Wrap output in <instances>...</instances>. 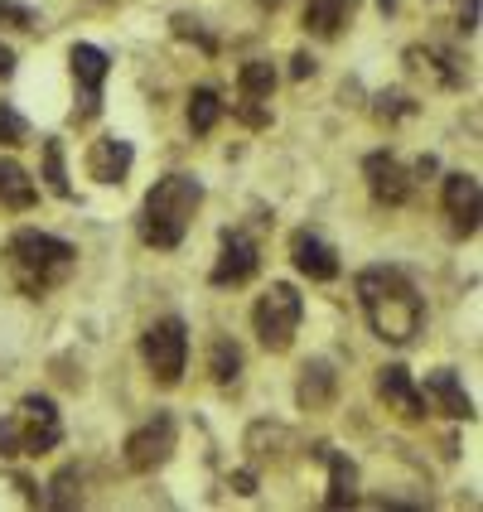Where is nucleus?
<instances>
[{
  "instance_id": "20",
  "label": "nucleus",
  "mask_w": 483,
  "mask_h": 512,
  "mask_svg": "<svg viewBox=\"0 0 483 512\" xmlns=\"http://www.w3.org/2000/svg\"><path fill=\"white\" fill-rule=\"evenodd\" d=\"M218 116H223V97L213 87H194V97H189V131L208 136L218 126Z\"/></svg>"
},
{
  "instance_id": "6",
  "label": "nucleus",
  "mask_w": 483,
  "mask_h": 512,
  "mask_svg": "<svg viewBox=\"0 0 483 512\" xmlns=\"http://www.w3.org/2000/svg\"><path fill=\"white\" fill-rule=\"evenodd\" d=\"M174 440H179V426H174L170 411H160V416H150L141 430L126 435L121 459H126L131 474H150V469H160V464L174 455Z\"/></svg>"
},
{
  "instance_id": "25",
  "label": "nucleus",
  "mask_w": 483,
  "mask_h": 512,
  "mask_svg": "<svg viewBox=\"0 0 483 512\" xmlns=\"http://www.w3.org/2000/svg\"><path fill=\"white\" fill-rule=\"evenodd\" d=\"M20 141H29L25 116L15 112V107H5V102H0V145H20Z\"/></svg>"
},
{
  "instance_id": "24",
  "label": "nucleus",
  "mask_w": 483,
  "mask_h": 512,
  "mask_svg": "<svg viewBox=\"0 0 483 512\" xmlns=\"http://www.w3.org/2000/svg\"><path fill=\"white\" fill-rule=\"evenodd\" d=\"M49 488H54V493H44V508H78V503H83V493H78V488H83L78 469H63Z\"/></svg>"
},
{
  "instance_id": "31",
  "label": "nucleus",
  "mask_w": 483,
  "mask_h": 512,
  "mask_svg": "<svg viewBox=\"0 0 483 512\" xmlns=\"http://www.w3.org/2000/svg\"><path fill=\"white\" fill-rule=\"evenodd\" d=\"M314 73V58L310 54H295L290 58V78H310Z\"/></svg>"
},
{
  "instance_id": "27",
  "label": "nucleus",
  "mask_w": 483,
  "mask_h": 512,
  "mask_svg": "<svg viewBox=\"0 0 483 512\" xmlns=\"http://www.w3.org/2000/svg\"><path fill=\"white\" fill-rule=\"evenodd\" d=\"M0 455L5 459L25 455V445H20V426H15V411H10V416H0Z\"/></svg>"
},
{
  "instance_id": "30",
  "label": "nucleus",
  "mask_w": 483,
  "mask_h": 512,
  "mask_svg": "<svg viewBox=\"0 0 483 512\" xmlns=\"http://www.w3.org/2000/svg\"><path fill=\"white\" fill-rule=\"evenodd\" d=\"M237 116H242L247 126H266V121H271V116L261 112V107H256V102H252V97H242V107H237Z\"/></svg>"
},
{
  "instance_id": "11",
  "label": "nucleus",
  "mask_w": 483,
  "mask_h": 512,
  "mask_svg": "<svg viewBox=\"0 0 483 512\" xmlns=\"http://www.w3.org/2000/svg\"><path fill=\"white\" fill-rule=\"evenodd\" d=\"M256 266H261V252H256L252 237H247V232H228V237H223V256H218V266H213V285L252 281Z\"/></svg>"
},
{
  "instance_id": "4",
  "label": "nucleus",
  "mask_w": 483,
  "mask_h": 512,
  "mask_svg": "<svg viewBox=\"0 0 483 512\" xmlns=\"http://www.w3.org/2000/svg\"><path fill=\"white\" fill-rule=\"evenodd\" d=\"M300 314H305V300H300V290L295 285L276 281L261 300H256L252 310V324H256V339L266 353H285L295 334H300Z\"/></svg>"
},
{
  "instance_id": "26",
  "label": "nucleus",
  "mask_w": 483,
  "mask_h": 512,
  "mask_svg": "<svg viewBox=\"0 0 483 512\" xmlns=\"http://www.w3.org/2000/svg\"><path fill=\"white\" fill-rule=\"evenodd\" d=\"M372 112L382 116V121H397V116H416V102H411L406 92H382Z\"/></svg>"
},
{
  "instance_id": "23",
  "label": "nucleus",
  "mask_w": 483,
  "mask_h": 512,
  "mask_svg": "<svg viewBox=\"0 0 483 512\" xmlns=\"http://www.w3.org/2000/svg\"><path fill=\"white\" fill-rule=\"evenodd\" d=\"M44 184L58 199H73V184H68V170H63V141H44Z\"/></svg>"
},
{
  "instance_id": "16",
  "label": "nucleus",
  "mask_w": 483,
  "mask_h": 512,
  "mask_svg": "<svg viewBox=\"0 0 483 512\" xmlns=\"http://www.w3.org/2000/svg\"><path fill=\"white\" fill-rule=\"evenodd\" d=\"M319 459H329V493H324V508H353L358 503V469L343 455H334L329 445H319Z\"/></svg>"
},
{
  "instance_id": "21",
  "label": "nucleus",
  "mask_w": 483,
  "mask_h": 512,
  "mask_svg": "<svg viewBox=\"0 0 483 512\" xmlns=\"http://www.w3.org/2000/svg\"><path fill=\"white\" fill-rule=\"evenodd\" d=\"M208 372L218 387H232L242 377V348L232 339H213V353H208Z\"/></svg>"
},
{
  "instance_id": "12",
  "label": "nucleus",
  "mask_w": 483,
  "mask_h": 512,
  "mask_svg": "<svg viewBox=\"0 0 483 512\" xmlns=\"http://www.w3.org/2000/svg\"><path fill=\"white\" fill-rule=\"evenodd\" d=\"M290 256H295V271L310 276V281H334L339 276V252L324 237H314V232H295L290 237Z\"/></svg>"
},
{
  "instance_id": "32",
  "label": "nucleus",
  "mask_w": 483,
  "mask_h": 512,
  "mask_svg": "<svg viewBox=\"0 0 483 512\" xmlns=\"http://www.w3.org/2000/svg\"><path fill=\"white\" fill-rule=\"evenodd\" d=\"M232 488H237V493H256V479L242 469V474H232Z\"/></svg>"
},
{
  "instance_id": "2",
  "label": "nucleus",
  "mask_w": 483,
  "mask_h": 512,
  "mask_svg": "<svg viewBox=\"0 0 483 512\" xmlns=\"http://www.w3.org/2000/svg\"><path fill=\"white\" fill-rule=\"evenodd\" d=\"M203 203V184L189 174H165L141 203V237L160 252H174Z\"/></svg>"
},
{
  "instance_id": "29",
  "label": "nucleus",
  "mask_w": 483,
  "mask_h": 512,
  "mask_svg": "<svg viewBox=\"0 0 483 512\" xmlns=\"http://www.w3.org/2000/svg\"><path fill=\"white\" fill-rule=\"evenodd\" d=\"M459 29H464V34L479 29V0H464V5H459Z\"/></svg>"
},
{
  "instance_id": "33",
  "label": "nucleus",
  "mask_w": 483,
  "mask_h": 512,
  "mask_svg": "<svg viewBox=\"0 0 483 512\" xmlns=\"http://www.w3.org/2000/svg\"><path fill=\"white\" fill-rule=\"evenodd\" d=\"M10 73H15V54L0 44V78H10Z\"/></svg>"
},
{
  "instance_id": "13",
  "label": "nucleus",
  "mask_w": 483,
  "mask_h": 512,
  "mask_svg": "<svg viewBox=\"0 0 483 512\" xmlns=\"http://www.w3.org/2000/svg\"><path fill=\"white\" fill-rule=\"evenodd\" d=\"M131 160H136L131 141L102 136V141H92V150H87V174H92L97 184H121V179L131 174Z\"/></svg>"
},
{
  "instance_id": "17",
  "label": "nucleus",
  "mask_w": 483,
  "mask_h": 512,
  "mask_svg": "<svg viewBox=\"0 0 483 512\" xmlns=\"http://www.w3.org/2000/svg\"><path fill=\"white\" fill-rule=\"evenodd\" d=\"M353 10H358V0H310L305 5V29L319 34V39H334L353 20Z\"/></svg>"
},
{
  "instance_id": "9",
  "label": "nucleus",
  "mask_w": 483,
  "mask_h": 512,
  "mask_svg": "<svg viewBox=\"0 0 483 512\" xmlns=\"http://www.w3.org/2000/svg\"><path fill=\"white\" fill-rule=\"evenodd\" d=\"M445 213L459 237H474L483 218V189L474 174H445Z\"/></svg>"
},
{
  "instance_id": "7",
  "label": "nucleus",
  "mask_w": 483,
  "mask_h": 512,
  "mask_svg": "<svg viewBox=\"0 0 483 512\" xmlns=\"http://www.w3.org/2000/svg\"><path fill=\"white\" fill-rule=\"evenodd\" d=\"M15 426H20V445H25V455H49L58 440H63V421H58V406L49 397H25L20 401Z\"/></svg>"
},
{
  "instance_id": "15",
  "label": "nucleus",
  "mask_w": 483,
  "mask_h": 512,
  "mask_svg": "<svg viewBox=\"0 0 483 512\" xmlns=\"http://www.w3.org/2000/svg\"><path fill=\"white\" fill-rule=\"evenodd\" d=\"M377 392L387 397V406H397L406 421H421L430 406H426V397L416 392V382H411V372L401 368V363H392V368H382L377 372Z\"/></svg>"
},
{
  "instance_id": "8",
  "label": "nucleus",
  "mask_w": 483,
  "mask_h": 512,
  "mask_svg": "<svg viewBox=\"0 0 483 512\" xmlns=\"http://www.w3.org/2000/svg\"><path fill=\"white\" fill-rule=\"evenodd\" d=\"M68 63H73V78H78V87H83V107H78V121H92V116L102 112V83H107V54L97 49V44H73V54H68Z\"/></svg>"
},
{
  "instance_id": "1",
  "label": "nucleus",
  "mask_w": 483,
  "mask_h": 512,
  "mask_svg": "<svg viewBox=\"0 0 483 512\" xmlns=\"http://www.w3.org/2000/svg\"><path fill=\"white\" fill-rule=\"evenodd\" d=\"M353 290H358V305L368 314L372 334L382 343L406 348V343L426 329V305H421L416 285L406 281L397 266H368V271H358Z\"/></svg>"
},
{
  "instance_id": "22",
  "label": "nucleus",
  "mask_w": 483,
  "mask_h": 512,
  "mask_svg": "<svg viewBox=\"0 0 483 512\" xmlns=\"http://www.w3.org/2000/svg\"><path fill=\"white\" fill-rule=\"evenodd\" d=\"M237 87H242V97H252V102H266V97L276 92V68H271L266 58H252V63H242V73H237Z\"/></svg>"
},
{
  "instance_id": "18",
  "label": "nucleus",
  "mask_w": 483,
  "mask_h": 512,
  "mask_svg": "<svg viewBox=\"0 0 483 512\" xmlns=\"http://www.w3.org/2000/svg\"><path fill=\"white\" fill-rule=\"evenodd\" d=\"M34 199H39V189H34V179L25 174V165L0 160V203L5 208H29Z\"/></svg>"
},
{
  "instance_id": "10",
  "label": "nucleus",
  "mask_w": 483,
  "mask_h": 512,
  "mask_svg": "<svg viewBox=\"0 0 483 512\" xmlns=\"http://www.w3.org/2000/svg\"><path fill=\"white\" fill-rule=\"evenodd\" d=\"M363 179H368L372 199L387 203V208H401V203L411 199V170L401 165L397 155H387V150L363 160Z\"/></svg>"
},
{
  "instance_id": "34",
  "label": "nucleus",
  "mask_w": 483,
  "mask_h": 512,
  "mask_svg": "<svg viewBox=\"0 0 483 512\" xmlns=\"http://www.w3.org/2000/svg\"><path fill=\"white\" fill-rule=\"evenodd\" d=\"M392 5H397V0H382V10H392Z\"/></svg>"
},
{
  "instance_id": "19",
  "label": "nucleus",
  "mask_w": 483,
  "mask_h": 512,
  "mask_svg": "<svg viewBox=\"0 0 483 512\" xmlns=\"http://www.w3.org/2000/svg\"><path fill=\"white\" fill-rule=\"evenodd\" d=\"M329 397H334V368L329 363H310L305 377H300V406L319 411V406H329Z\"/></svg>"
},
{
  "instance_id": "28",
  "label": "nucleus",
  "mask_w": 483,
  "mask_h": 512,
  "mask_svg": "<svg viewBox=\"0 0 483 512\" xmlns=\"http://www.w3.org/2000/svg\"><path fill=\"white\" fill-rule=\"evenodd\" d=\"M0 25L34 29V10H29V5H15V0H0Z\"/></svg>"
},
{
  "instance_id": "14",
  "label": "nucleus",
  "mask_w": 483,
  "mask_h": 512,
  "mask_svg": "<svg viewBox=\"0 0 483 512\" xmlns=\"http://www.w3.org/2000/svg\"><path fill=\"white\" fill-rule=\"evenodd\" d=\"M421 397H426V406H435L440 416H450V421H474V401H469V392L459 387V377L450 368L430 372Z\"/></svg>"
},
{
  "instance_id": "3",
  "label": "nucleus",
  "mask_w": 483,
  "mask_h": 512,
  "mask_svg": "<svg viewBox=\"0 0 483 512\" xmlns=\"http://www.w3.org/2000/svg\"><path fill=\"white\" fill-rule=\"evenodd\" d=\"M73 247L54 237V232H15L10 237V266H15V281L25 285L29 295H44L49 285H58L68 271H73Z\"/></svg>"
},
{
  "instance_id": "5",
  "label": "nucleus",
  "mask_w": 483,
  "mask_h": 512,
  "mask_svg": "<svg viewBox=\"0 0 483 512\" xmlns=\"http://www.w3.org/2000/svg\"><path fill=\"white\" fill-rule=\"evenodd\" d=\"M141 353H145V368L155 372L160 387H174L184 377V363H189V329L179 314H165L145 329L141 339Z\"/></svg>"
}]
</instances>
